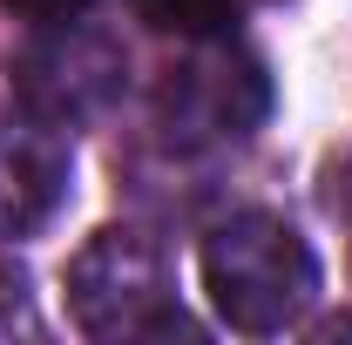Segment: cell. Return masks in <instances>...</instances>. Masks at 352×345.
<instances>
[{
    "label": "cell",
    "mask_w": 352,
    "mask_h": 345,
    "mask_svg": "<svg viewBox=\"0 0 352 345\" xmlns=\"http://www.w3.org/2000/svg\"><path fill=\"white\" fill-rule=\"evenodd\" d=\"M14 21H34V27H61V21H82L88 0H0Z\"/></svg>",
    "instance_id": "obj_8"
},
{
    "label": "cell",
    "mask_w": 352,
    "mask_h": 345,
    "mask_svg": "<svg viewBox=\"0 0 352 345\" xmlns=\"http://www.w3.org/2000/svg\"><path fill=\"white\" fill-rule=\"evenodd\" d=\"M68 318L88 339H156V332H190V318L170 311V271L163 251L129 230V223H109L95 230L82 251L68 258Z\"/></svg>",
    "instance_id": "obj_2"
},
{
    "label": "cell",
    "mask_w": 352,
    "mask_h": 345,
    "mask_svg": "<svg viewBox=\"0 0 352 345\" xmlns=\"http://www.w3.org/2000/svg\"><path fill=\"white\" fill-rule=\"evenodd\" d=\"M122 75H129V54H122L116 34L61 21V27H47L41 41L14 61V95H21V109L34 122L68 135L82 122H95L122 95Z\"/></svg>",
    "instance_id": "obj_4"
},
{
    "label": "cell",
    "mask_w": 352,
    "mask_h": 345,
    "mask_svg": "<svg viewBox=\"0 0 352 345\" xmlns=\"http://www.w3.org/2000/svg\"><path fill=\"white\" fill-rule=\"evenodd\" d=\"M41 318H34V291H28V271L0 258V339H34Z\"/></svg>",
    "instance_id": "obj_7"
},
{
    "label": "cell",
    "mask_w": 352,
    "mask_h": 345,
    "mask_svg": "<svg viewBox=\"0 0 352 345\" xmlns=\"http://www.w3.org/2000/svg\"><path fill=\"white\" fill-rule=\"evenodd\" d=\"M68 197V142L47 122L0 129V237H28Z\"/></svg>",
    "instance_id": "obj_5"
},
{
    "label": "cell",
    "mask_w": 352,
    "mask_h": 345,
    "mask_svg": "<svg viewBox=\"0 0 352 345\" xmlns=\"http://www.w3.org/2000/svg\"><path fill=\"white\" fill-rule=\"evenodd\" d=\"M204 291L217 318L244 339H271L298 325L318 298V258L311 244L271 210H237L204 237Z\"/></svg>",
    "instance_id": "obj_1"
},
{
    "label": "cell",
    "mask_w": 352,
    "mask_h": 345,
    "mask_svg": "<svg viewBox=\"0 0 352 345\" xmlns=\"http://www.w3.org/2000/svg\"><path fill=\"white\" fill-rule=\"evenodd\" d=\"M135 7H142L149 27L183 34V41H217V34H230V21H237V0H135Z\"/></svg>",
    "instance_id": "obj_6"
},
{
    "label": "cell",
    "mask_w": 352,
    "mask_h": 345,
    "mask_svg": "<svg viewBox=\"0 0 352 345\" xmlns=\"http://www.w3.org/2000/svg\"><path fill=\"white\" fill-rule=\"evenodd\" d=\"M271 115V82L258 54L230 47V34L197 41L190 61H176L156 88V122L176 149H210V142H244Z\"/></svg>",
    "instance_id": "obj_3"
}]
</instances>
